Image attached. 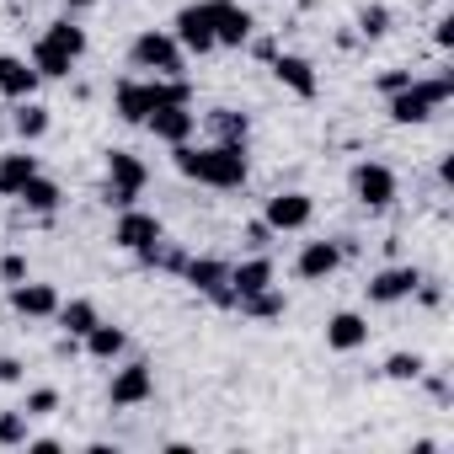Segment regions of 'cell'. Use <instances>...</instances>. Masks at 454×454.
I'll return each mask as SVG.
<instances>
[{
  "label": "cell",
  "mask_w": 454,
  "mask_h": 454,
  "mask_svg": "<svg viewBox=\"0 0 454 454\" xmlns=\"http://www.w3.org/2000/svg\"><path fill=\"white\" fill-rule=\"evenodd\" d=\"M171 166L187 176V182H203V187H247V176H252V160H247V145H224V139H214V145H171Z\"/></svg>",
  "instance_id": "6da1fadb"
},
{
  "label": "cell",
  "mask_w": 454,
  "mask_h": 454,
  "mask_svg": "<svg viewBox=\"0 0 454 454\" xmlns=\"http://www.w3.org/2000/svg\"><path fill=\"white\" fill-rule=\"evenodd\" d=\"M166 102H187L192 107V86L182 75H145V81H118V91H113V107H118L123 123H145Z\"/></svg>",
  "instance_id": "7a4b0ae2"
},
{
  "label": "cell",
  "mask_w": 454,
  "mask_h": 454,
  "mask_svg": "<svg viewBox=\"0 0 454 454\" xmlns=\"http://www.w3.org/2000/svg\"><path fill=\"white\" fill-rule=\"evenodd\" d=\"M81 54H86V27H81L75 17H59V22H49V33L33 43V70H38L43 81H65V75L81 65Z\"/></svg>",
  "instance_id": "3957f363"
},
{
  "label": "cell",
  "mask_w": 454,
  "mask_h": 454,
  "mask_svg": "<svg viewBox=\"0 0 454 454\" xmlns=\"http://www.w3.org/2000/svg\"><path fill=\"white\" fill-rule=\"evenodd\" d=\"M449 97H454V70H443V75H433V81H417V75H411V86H401L395 97H385V113H390V123L411 129V123H427Z\"/></svg>",
  "instance_id": "277c9868"
},
{
  "label": "cell",
  "mask_w": 454,
  "mask_h": 454,
  "mask_svg": "<svg viewBox=\"0 0 454 454\" xmlns=\"http://www.w3.org/2000/svg\"><path fill=\"white\" fill-rule=\"evenodd\" d=\"M171 38L182 43V54H214L219 49V0H192V6L176 12L171 22Z\"/></svg>",
  "instance_id": "5b68a950"
},
{
  "label": "cell",
  "mask_w": 454,
  "mask_h": 454,
  "mask_svg": "<svg viewBox=\"0 0 454 454\" xmlns=\"http://www.w3.org/2000/svg\"><path fill=\"white\" fill-rule=\"evenodd\" d=\"M145 182H150V171H145L139 155L107 150V187H102V203H107V208H129V203L145 192Z\"/></svg>",
  "instance_id": "8992f818"
},
{
  "label": "cell",
  "mask_w": 454,
  "mask_h": 454,
  "mask_svg": "<svg viewBox=\"0 0 454 454\" xmlns=\"http://www.w3.org/2000/svg\"><path fill=\"white\" fill-rule=\"evenodd\" d=\"M182 43L171 38V33H139L134 43H129V65L134 70H150V75H182Z\"/></svg>",
  "instance_id": "52a82bcc"
},
{
  "label": "cell",
  "mask_w": 454,
  "mask_h": 454,
  "mask_svg": "<svg viewBox=\"0 0 454 454\" xmlns=\"http://www.w3.org/2000/svg\"><path fill=\"white\" fill-rule=\"evenodd\" d=\"M182 278L219 310H236V289H231V262H219V257H187Z\"/></svg>",
  "instance_id": "ba28073f"
},
{
  "label": "cell",
  "mask_w": 454,
  "mask_h": 454,
  "mask_svg": "<svg viewBox=\"0 0 454 454\" xmlns=\"http://www.w3.org/2000/svg\"><path fill=\"white\" fill-rule=\"evenodd\" d=\"M348 187H353V198L364 208H390L395 203V171L385 160H358L353 176H348Z\"/></svg>",
  "instance_id": "9c48e42d"
},
{
  "label": "cell",
  "mask_w": 454,
  "mask_h": 454,
  "mask_svg": "<svg viewBox=\"0 0 454 454\" xmlns=\"http://www.w3.org/2000/svg\"><path fill=\"white\" fill-rule=\"evenodd\" d=\"M166 231H160V219L155 214H145V208H118V224H113V247L118 252H129V257H139L145 247H155Z\"/></svg>",
  "instance_id": "30bf717a"
},
{
  "label": "cell",
  "mask_w": 454,
  "mask_h": 454,
  "mask_svg": "<svg viewBox=\"0 0 454 454\" xmlns=\"http://www.w3.org/2000/svg\"><path fill=\"white\" fill-rule=\"evenodd\" d=\"M262 219L273 224V236H284V231H305V224L316 219V198H310V192H273L268 208H262Z\"/></svg>",
  "instance_id": "8fae6325"
},
{
  "label": "cell",
  "mask_w": 454,
  "mask_h": 454,
  "mask_svg": "<svg viewBox=\"0 0 454 454\" xmlns=\"http://www.w3.org/2000/svg\"><path fill=\"white\" fill-rule=\"evenodd\" d=\"M150 395H155V369H150L145 358L123 364V369L113 374V385H107V401H113V406H145Z\"/></svg>",
  "instance_id": "7c38bea8"
},
{
  "label": "cell",
  "mask_w": 454,
  "mask_h": 454,
  "mask_svg": "<svg viewBox=\"0 0 454 454\" xmlns=\"http://www.w3.org/2000/svg\"><path fill=\"white\" fill-rule=\"evenodd\" d=\"M417 284H422V273L411 262H395V268H380L364 289H369V305H401V300H411Z\"/></svg>",
  "instance_id": "4fadbf2b"
},
{
  "label": "cell",
  "mask_w": 454,
  "mask_h": 454,
  "mask_svg": "<svg viewBox=\"0 0 454 454\" xmlns=\"http://www.w3.org/2000/svg\"><path fill=\"white\" fill-rule=\"evenodd\" d=\"M145 129H150L160 145H182V139H192L198 113H187V102H166V107H155V113L145 118Z\"/></svg>",
  "instance_id": "5bb4252c"
},
{
  "label": "cell",
  "mask_w": 454,
  "mask_h": 454,
  "mask_svg": "<svg viewBox=\"0 0 454 454\" xmlns=\"http://www.w3.org/2000/svg\"><path fill=\"white\" fill-rule=\"evenodd\" d=\"M273 75H278V86H284V91H294L300 102H310V97L321 91L316 65H310L305 54H273Z\"/></svg>",
  "instance_id": "9a60e30c"
},
{
  "label": "cell",
  "mask_w": 454,
  "mask_h": 454,
  "mask_svg": "<svg viewBox=\"0 0 454 454\" xmlns=\"http://www.w3.org/2000/svg\"><path fill=\"white\" fill-rule=\"evenodd\" d=\"M12 310L17 316H27V321H49L54 310H59V289L54 284H12Z\"/></svg>",
  "instance_id": "2e32d148"
},
{
  "label": "cell",
  "mask_w": 454,
  "mask_h": 454,
  "mask_svg": "<svg viewBox=\"0 0 454 454\" xmlns=\"http://www.w3.org/2000/svg\"><path fill=\"white\" fill-rule=\"evenodd\" d=\"M38 70H33V59H22V54H0V97H12V102H27L33 91H38Z\"/></svg>",
  "instance_id": "e0dca14e"
},
{
  "label": "cell",
  "mask_w": 454,
  "mask_h": 454,
  "mask_svg": "<svg viewBox=\"0 0 454 454\" xmlns=\"http://www.w3.org/2000/svg\"><path fill=\"white\" fill-rule=\"evenodd\" d=\"M342 268V247L337 241H305V252H300V262H294V273L305 278V284H321V278H332Z\"/></svg>",
  "instance_id": "ac0fdd59"
},
{
  "label": "cell",
  "mask_w": 454,
  "mask_h": 454,
  "mask_svg": "<svg viewBox=\"0 0 454 454\" xmlns=\"http://www.w3.org/2000/svg\"><path fill=\"white\" fill-rule=\"evenodd\" d=\"M369 342V321L358 316V310H337L332 321H326V348L332 353H358Z\"/></svg>",
  "instance_id": "d6986e66"
},
{
  "label": "cell",
  "mask_w": 454,
  "mask_h": 454,
  "mask_svg": "<svg viewBox=\"0 0 454 454\" xmlns=\"http://www.w3.org/2000/svg\"><path fill=\"white\" fill-rule=\"evenodd\" d=\"M257 17L247 6H236V0H219V49H247Z\"/></svg>",
  "instance_id": "ffe728a7"
},
{
  "label": "cell",
  "mask_w": 454,
  "mask_h": 454,
  "mask_svg": "<svg viewBox=\"0 0 454 454\" xmlns=\"http://www.w3.org/2000/svg\"><path fill=\"white\" fill-rule=\"evenodd\" d=\"M81 348H86L91 358L113 364V358H123V348H129V332H123V326H113V321H97V326L81 337Z\"/></svg>",
  "instance_id": "44dd1931"
},
{
  "label": "cell",
  "mask_w": 454,
  "mask_h": 454,
  "mask_svg": "<svg viewBox=\"0 0 454 454\" xmlns=\"http://www.w3.org/2000/svg\"><path fill=\"white\" fill-rule=\"evenodd\" d=\"M17 203H22L27 214H54V208L65 203V192H59V182H49V176L38 171V176H27V182H22Z\"/></svg>",
  "instance_id": "7402d4cb"
},
{
  "label": "cell",
  "mask_w": 454,
  "mask_h": 454,
  "mask_svg": "<svg viewBox=\"0 0 454 454\" xmlns=\"http://www.w3.org/2000/svg\"><path fill=\"white\" fill-rule=\"evenodd\" d=\"M268 284H273V257H262V252L231 268V289H236V300H241V294H257V289H268Z\"/></svg>",
  "instance_id": "603a6c76"
},
{
  "label": "cell",
  "mask_w": 454,
  "mask_h": 454,
  "mask_svg": "<svg viewBox=\"0 0 454 454\" xmlns=\"http://www.w3.org/2000/svg\"><path fill=\"white\" fill-rule=\"evenodd\" d=\"M236 310H241L247 321H278V316L289 310V300H284V289H278V284H268V289H257V294H241V300H236Z\"/></svg>",
  "instance_id": "cb8c5ba5"
},
{
  "label": "cell",
  "mask_w": 454,
  "mask_h": 454,
  "mask_svg": "<svg viewBox=\"0 0 454 454\" xmlns=\"http://www.w3.org/2000/svg\"><path fill=\"white\" fill-rule=\"evenodd\" d=\"M27 176H38V155H27V150L0 155V198H17Z\"/></svg>",
  "instance_id": "d4e9b609"
},
{
  "label": "cell",
  "mask_w": 454,
  "mask_h": 454,
  "mask_svg": "<svg viewBox=\"0 0 454 454\" xmlns=\"http://www.w3.org/2000/svg\"><path fill=\"white\" fill-rule=\"evenodd\" d=\"M208 129H214V139H224V145H247L252 118L236 113V107H214V113H208Z\"/></svg>",
  "instance_id": "484cf974"
},
{
  "label": "cell",
  "mask_w": 454,
  "mask_h": 454,
  "mask_svg": "<svg viewBox=\"0 0 454 454\" xmlns=\"http://www.w3.org/2000/svg\"><path fill=\"white\" fill-rule=\"evenodd\" d=\"M49 123H54V118H49V107H43V102H33V97L12 113V129H17V139H27V145H33V139H43V134H49Z\"/></svg>",
  "instance_id": "4316f807"
},
{
  "label": "cell",
  "mask_w": 454,
  "mask_h": 454,
  "mask_svg": "<svg viewBox=\"0 0 454 454\" xmlns=\"http://www.w3.org/2000/svg\"><path fill=\"white\" fill-rule=\"evenodd\" d=\"M54 321L65 326V337H86V332H91V326H97L102 316H97V305H91V300H70V305L59 300V310H54Z\"/></svg>",
  "instance_id": "83f0119b"
},
{
  "label": "cell",
  "mask_w": 454,
  "mask_h": 454,
  "mask_svg": "<svg viewBox=\"0 0 454 454\" xmlns=\"http://www.w3.org/2000/svg\"><path fill=\"white\" fill-rule=\"evenodd\" d=\"M139 262H145V268H160V273H182V268H187V252H182V247H171V241L160 236L155 247H145V252H139Z\"/></svg>",
  "instance_id": "f1b7e54d"
},
{
  "label": "cell",
  "mask_w": 454,
  "mask_h": 454,
  "mask_svg": "<svg viewBox=\"0 0 454 454\" xmlns=\"http://www.w3.org/2000/svg\"><path fill=\"white\" fill-rule=\"evenodd\" d=\"M422 369H427L422 353H390V358H385V380H401V385H406V380H422Z\"/></svg>",
  "instance_id": "f546056e"
},
{
  "label": "cell",
  "mask_w": 454,
  "mask_h": 454,
  "mask_svg": "<svg viewBox=\"0 0 454 454\" xmlns=\"http://www.w3.org/2000/svg\"><path fill=\"white\" fill-rule=\"evenodd\" d=\"M27 411H0V449H17V443H27Z\"/></svg>",
  "instance_id": "4dcf8cb0"
},
{
  "label": "cell",
  "mask_w": 454,
  "mask_h": 454,
  "mask_svg": "<svg viewBox=\"0 0 454 454\" xmlns=\"http://www.w3.org/2000/svg\"><path fill=\"white\" fill-rule=\"evenodd\" d=\"M358 33H364V38H385V33H390V12H385V6H364V12H358Z\"/></svg>",
  "instance_id": "1f68e13d"
},
{
  "label": "cell",
  "mask_w": 454,
  "mask_h": 454,
  "mask_svg": "<svg viewBox=\"0 0 454 454\" xmlns=\"http://www.w3.org/2000/svg\"><path fill=\"white\" fill-rule=\"evenodd\" d=\"M54 406H59V390H54V385H38V390H27V406H22V411H27V417H49Z\"/></svg>",
  "instance_id": "d6a6232c"
},
{
  "label": "cell",
  "mask_w": 454,
  "mask_h": 454,
  "mask_svg": "<svg viewBox=\"0 0 454 454\" xmlns=\"http://www.w3.org/2000/svg\"><path fill=\"white\" fill-rule=\"evenodd\" d=\"M268 241H273V224H268V219H252L247 231H241V247H247V252H268Z\"/></svg>",
  "instance_id": "836d02e7"
},
{
  "label": "cell",
  "mask_w": 454,
  "mask_h": 454,
  "mask_svg": "<svg viewBox=\"0 0 454 454\" xmlns=\"http://www.w3.org/2000/svg\"><path fill=\"white\" fill-rule=\"evenodd\" d=\"M401 86H411V70H385V75L374 81V91H380V97H395Z\"/></svg>",
  "instance_id": "e575fe53"
},
{
  "label": "cell",
  "mask_w": 454,
  "mask_h": 454,
  "mask_svg": "<svg viewBox=\"0 0 454 454\" xmlns=\"http://www.w3.org/2000/svg\"><path fill=\"white\" fill-rule=\"evenodd\" d=\"M0 278H6V284H22V278H27V257H0Z\"/></svg>",
  "instance_id": "d590c367"
},
{
  "label": "cell",
  "mask_w": 454,
  "mask_h": 454,
  "mask_svg": "<svg viewBox=\"0 0 454 454\" xmlns=\"http://www.w3.org/2000/svg\"><path fill=\"white\" fill-rule=\"evenodd\" d=\"M433 43H438V49H454V17H438V27H433Z\"/></svg>",
  "instance_id": "8d00e7d4"
},
{
  "label": "cell",
  "mask_w": 454,
  "mask_h": 454,
  "mask_svg": "<svg viewBox=\"0 0 454 454\" xmlns=\"http://www.w3.org/2000/svg\"><path fill=\"white\" fill-rule=\"evenodd\" d=\"M247 43H252V54H257L262 65H273V54H278V43H273V38H247Z\"/></svg>",
  "instance_id": "74e56055"
},
{
  "label": "cell",
  "mask_w": 454,
  "mask_h": 454,
  "mask_svg": "<svg viewBox=\"0 0 454 454\" xmlns=\"http://www.w3.org/2000/svg\"><path fill=\"white\" fill-rule=\"evenodd\" d=\"M0 385H22V364L17 358H0Z\"/></svg>",
  "instance_id": "f35d334b"
},
{
  "label": "cell",
  "mask_w": 454,
  "mask_h": 454,
  "mask_svg": "<svg viewBox=\"0 0 454 454\" xmlns=\"http://www.w3.org/2000/svg\"><path fill=\"white\" fill-rule=\"evenodd\" d=\"M33 454H59V438H27Z\"/></svg>",
  "instance_id": "ab89813d"
},
{
  "label": "cell",
  "mask_w": 454,
  "mask_h": 454,
  "mask_svg": "<svg viewBox=\"0 0 454 454\" xmlns=\"http://www.w3.org/2000/svg\"><path fill=\"white\" fill-rule=\"evenodd\" d=\"M422 374H427V369H422ZM427 390H433V395L443 401V395H449V380H443V374H427Z\"/></svg>",
  "instance_id": "60d3db41"
},
{
  "label": "cell",
  "mask_w": 454,
  "mask_h": 454,
  "mask_svg": "<svg viewBox=\"0 0 454 454\" xmlns=\"http://www.w3.org/2000/svg\"><path fill=\"white\" fill-rule=\"evenodd\" d=\"M97 0H65V17H81V12H91Z\"/></svg>",
  "instance_id": "b9f144b4"
}]
</instances>
